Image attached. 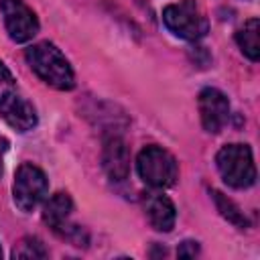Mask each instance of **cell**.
Returning a JSON list of instances; mask_svg holds the SVG:
<instances>
[{"label":"cell","instance_id":"obj_6","mask_svg":"<svg viewBox=\"0 0 260 260\" xmlns=\"http://www.w3.org/2000/svg\"><path fill=\"white\" fill-rule=\"evenodd\" d=\"M0 12L6 32L14 43H28L39 32V18L22 0H0Z\"/></svg>","mask_w":260,"mask_h":260},{"label":"cell","instance_id":"obj_18","mask_svg":"<svg viewBox=\"0 0 260 260\" xmlns=\"http://www.w3.org/2000/svg\"><path fill=\"white\" fill-rule=\"evenodd\" d=\"M0 258H2V250H0Z\"/></svg>","mask_w":260,"mask_h":260},{"label":"cell","instance_id":"obj_17","mask_svg":"<svg viewBox=\"0 0 260 260\" xmlns=\"http://www.w3.org/2000/svg\"><path fill=\"white\" fill-rule=\"evenodd\" d=\"M6 150H8V140L4 136H0V175L4 171V154H6Z\"/></svg>","mask_w":260,"mask_h":260},{"label":"cell","instance_id":"obj_15","mask_svg":"<svg viewBox=\"0 0 260 260\" xmlns=\"http://www.w3.org/2000/svg\"><path fill=\"white\" fill-rule=\"evenodd\" d=\"M177 254H179V258H195L199 254V242H195V240L181 242L177 248Z\"/></svg>","mask_w":260,"mask_h":260},{"label":"cell","instance_id":"obj_1","mask_svg":"<svg viewBox=\"0 0 260 260\" xmlns=\"http://www.w3.org/2000/svg\"><path fill=\"white\" fill-rule=\"evenodd\" d=\"M24 59L28 67L37 73L41 81L47 85L59 89V91H69L75 87V73L73 67L69 65L67 57L49 41H41L30 45L24 51Z\"/></svg>","mask_w":260,"mask_h":260},{"label":"cell","instance_id":"obj_7","mask_svg":"<svg viewBox=\"0 0 260 260\" xmlns=\"http://www.w3.org/2000/svg\"><path fill=\"white\" fill-rule=\"evenodd\" d=\"M102 167L110 181L116 183L126 181L130 175V148L116 130L106 132L102 138Z\"/></svg>","mask_w":260,"mask_h":260},{"label":"cell","instance_id":"obj_4","mask_svg":"<svg viewBox=\"0 0 260 260\" xmlns=\"http://www.w3.org/2000/svg\"><path fill=\"white\" fill-rule=\"evenodd\" d=\"M165 26L179 39L199 41L209 30V20L195 0H181L162 8Z\"/></svg>","mask_w":260,"mask_h":260},{"label":"cell","instance_id":"obj_10","mask_svg":"<svg viewBox=\"0 0 260 260\" xmlns=\"http://www.w3.org/2000/svg\"><path fill=\"white\" fill-rule=\"evenodd\" d=\"M144 211H146L148 223L156 232H171L175 228L177 209H175L173 201L167 195H162V193H148V197L144 199Z\"/></svg>","mask_w":260,"mask_h":260},{"label":"cell","instance_id":"obj_13","mask_svg":"<svg viewBox=\"0 0 260 260\" xmlns=\"http://www.w3.org/2000/svg\"><path fill=\"white\" fill-rule=\"evenodd\" d=\"M211 197H213L215 207H217V211H219V215H221L223 219H228L232 225H236V228H240V230L250 228V221H248V217L244 215V211H242L228 195H223L221 191L213 189V191H211Z\"/></svg>","mask_w":260,"mask_h":260},{"label":"cell","instance_id":"obj_5","mask_svg":"<svg viewBox=\"0 0 260 260\" xmlns=\"http://www.w3.org/2000/svg\"><path fill=\"white\" fill-rule=\"evenodd\" d=\"M47 189H49V183L43 169H39L32 162H22L16 169L14 183H12V199L20 211L30 213L45 199Z\"/></svg>","mask_w":260,"mask_h":260},{"label":"cell","instance_id":"obj_8","mask_svg":"<svg viewBox=\"0 0 260 260\" xmlns=\"http://www.w3.org/2000/svg\"><path fill=\"white\" fill-rule=\"evenodd\" d=\"M197 106H199V116H201V124L205 128V132L209 134H219L225 124L230 122V100L223 91L215 89V87H205L199 91L197 98Z\"/></svg>","mask_w":260,"mask_h":260},{"label":"cell","instance_id":"obj_9","mask_svg":"<svg viewBox=\"0 0 260 260\" xmlns=\"http://www.w3.org/2000/svg\"><path fill=\"white\" fill-rule=\"evenodd\" d=\"M0 118L16 132H28L39 124L32 104L16 91H4L0 95Z\"/></svg>","mask_w":260,"mask_h":260},{"label":"cell","instance_id":"obj_2","mask_svg":"<svg viewBox=\"0 0 260 260\" xmlns=\"http://www.w3.org/2000/svg\"><path fill=\"white\" fill-rule=\"evenodd\" d=\"M215 167L221 179L234 189H248L256 183V165L248 144H225L215 154Z\"/></svg>","mask_w":260,"mask_h":260},{"label":"cell","instance_id":"obj_16","mask_svg":"<svg viewBox=\"0 0 260 260\" xmlns=\"http://www.w3.org/2000/svg\"><path fill=\"white\" fill-rule=\"evenodd\" d=\"M0 83H14V77H12V73L8 71V67L0 61Z\"/></svg>","mask_w":260,"mask_h":260},{"label":"cell","instance_id":"obj_3","mask_svg":"<svg viewBox=\"0 0 260 260\" xmlns=\"http://www.w3.org/2000/svg\"><path fill=\"white\" fill-rule=\"evenodd\" d=\"M136 171L140 179L152 189L173 187L179 179V162L177 158L162 146L148 144L136 156Z\"/></svg>","mask_w":260,"mask_h":260},{"label":"cell","instance_id":"obj_14","mask_svg":"<svg viewBox=\"0 0 260 260\" xmlns=\"http://www.w3.org/2000/svg\"><path fill=\"white\" fill-rule=\"evenodd\" d=\"M49 250L45 248V244L35 238V236H26L22 238L14 248H12V258H26V260H41L47 258Z\"/></svg>","mask_w":260,"mask_h":260},{"label":"cell","instance_id":"obj_11","mask_svg":"<svg viewBox=\"0 0 260 260\" xmlns=\"http://www.w3.org/2000/svg\"><path fill=\"white\" fill-rule=\"evenodd\" d=\"M71 211H73V199L69 193L59 191L53 193L47 203L43 205V221L57 234L63 225L71 221Z\"/></svg>","mask_w":260,"mask_h":260},{"label":"cell","instance_id":"obj_12","mask_svg":"<svg viewBox=\"0 0 260 260\" xmlns=\"http://www.w3.org/2000/svg\"><path fill=\"white\" fill-rule=\"evenodd\" d=\"M236 43L240 51L250 59L258 61L260 59V20L258 18H248L236 32Z\"/></svg>","mask_w":260,"mask_h":260}]
</instances>
